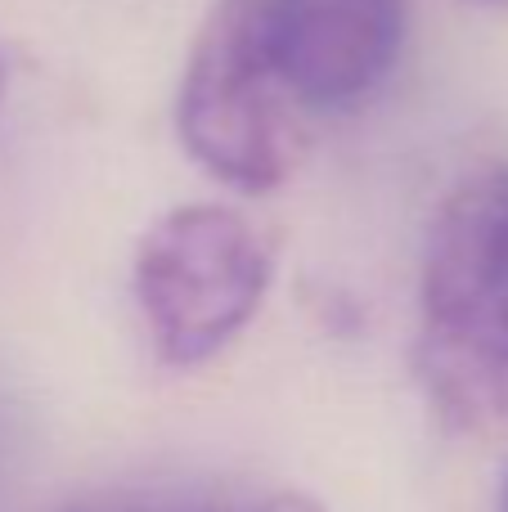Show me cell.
<instances>
[{
	"mask_svg": "<svg viewBox=\"0 0 508 512\" xmlns=\"http://www.w3.org/2000/svg\"><path fill=\"white\" fill-rule=\"evenodd\" d=\"M414 369L455 432L508 409V162L468 171L432 216Z\"/></svg>",
	"mask_w": 508,
	"mask_h": 512,
	"instance_id": "obj_1",
	"label": "cell"
},
{
	"mask_svg": "<svg viewBox=\"0 0 508 512\" xmlns=\"http://www.w3.org/2000/svg\"><path fill=\"white\" fill-rule=\"evenodd\" d=\"M270 279V239L221 203H189L158 216L131 265L135 306L158 360L171 369H198L221 355L252 324Z\"/></svg>",
	"mask_w": 508,
	"mask_h": 512,
	"instance_id": "obj_2",
	"label": "cell"
},
{
	"mask_svg": "<svg viewBox=\"0 0 508 512\" xmlns=\"http://www.w3.org/2000/svg\"><path fill=\"white\" fill-rule=\"evenodd\" d=\"M279 95L266 54V0H216L176 95V135L189 158L239 194L284 185L297 144Z\"/></svg>",
	"mask_w": 508,
	"mask_h": 512,
	"instance_id": "obj_3",
	"label": "cell"
},
{
	"mask_svg": "<svg viewBox=\"0 0 508 512\" xmlns=\"http://www.w3.org/2000/svg\"><path fill=\"white\" fill-rule=\"evenodd\" d=\"M405 0H266V54L284 95L351 108L396 68Z\"/></svg>",
	"mask_w": 508,
	"mask_h": 512,
	"instance_id": "obj_4",
	"label": "cell"
},
{
	"mask_svg": "<svg viewBox=\"0 0 508 512\" xmlns=\"http://www.w3.org/2000/svg\"><path fill=\"white\" fill-rule=\"evenodd\" d=\"M194 512H324L320 499L302 490H270V495H239V499H212Z\"/></svg>",
	"mask_w": 508,
	"mask_h": 512,
	"instance_id": "obj_5",
	"label": "cell"
},
{
	"mask_svg": "<svg viewBox=\"0 0 508 512\" xmlns=\"http://www.w3.org/2000/svg\"><path fill=\"white\" fill-rule=\"evenodd\" d=\"M72 512H149V508H140L135 499H113V495H104V499H86V504H77Z\"/></svg>",
	"mask_w": 508,
	"mask_h": 512,
	"instance_id": "obj_6",
	"label": "cell"
},
{
	"mask_svg": "<svg viewBox=\"0 0 508 512\" xmlns=\"http://www.w3.org/2000/svg\"><path fill=\"white\" fill-rule=\"evenodd\" d=\"M5 95H9V59L0 50V113H5Z\"/></svg>",
	"mask_w": 508,
	"mask_h": 512,
	"instance_id": "obj_7",
	"label": "cell"
},
{
	"mask_svg": "<svg viewBox=\"0 0 508 512\" xmlns=\"http://www.w3.org/2000/svg\"><path fill=\"white\" fill-rule=\"evenodd\" d=\"M500 512H508V472H504V486H500Z\"/></svg>",
	"mask_w": 508,
	"mask_h": 512,
	"instance_id": "obj_8",
	"label": "cell"
},
{
	"mask_svg": "<svg viewBox=\"0 0 508 512\" xmlns=\"http://www.w3.org/2000/svg\"><path fill=\"white\" fill-rule=\"evenodd\" d=\"M482 5H508V0H482Z\"/></svg>",
	"mask_w": 508,
	"mask_h": 512,
	"instance_id": "obj_9",
	"label": "cell"
}]
</instances>
